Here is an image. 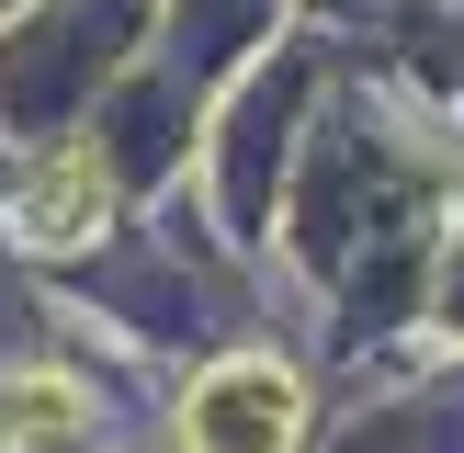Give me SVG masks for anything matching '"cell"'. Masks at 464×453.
<instances>
[{
	"label": "cell",
	"mask_w": 464,
	"mask_h": 453,
	"mask_svg": "<svg viewBox=\"0 0 464 453\" xmlns=\"http://www.w3.org/2000/svg\"><path fill=\"white\" fill-rule=\"evenodd\" d=\"M91 204H102V170H91V159H57V170L23 193V226H34V238H80Z\"/></svg>",
	"instance_id": "7a4b0ae2"
},
{
	"label": "cell",
	"mask_w": 464,
	"mask_h": 453,
	"mask_svg": "<svg viewBox=\"0 0 464 453\" xmlns=\"http://www.w3.org/2000/svg\"><path fill=\"white\" fill-rule=\"evenodd\" d=\"M193 430L204 453H284L295 442V374H272V362H227V374H204L193 397Z\"/></svg>",
	"instance_id": "6da1fadb"
}]
</instances>
